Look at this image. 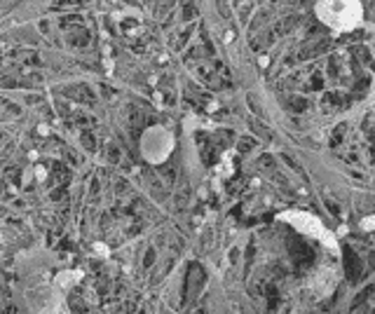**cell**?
Here are the masks:
<instances>
[{"instance_id": "cell-3", "label": "cell", "mask_w": 375, "mask_h": 314, "mask_svg": "<svg viewBox=\"0 0 375 314\" xmlns=\"http://www.w3.org/2000/svg\"><path fill=\"white\" fill-rule=\"evenodd\" d=\"M82 279V272L78 270H69V272H62V274H57V279H54V289L59 291V296H64L66 291H69L73 284H78Z\"/></svg>"}, {"instance_id": "cell-2", "label": "cell", "mask_w": 375, "mask_h": 314, "mask_svg": "<svg viewBox=\"0 0 375 314\" xmlns=\"http://www.w3.org/2000/svg\"><path fill=\"white\" fill-rule=\"evenodd\" d=\"M282 221L294 223V228H298L300 233L321 239V242H324L326 246H331V249H335V246H338L335 239H333V235L328 233V230L321 226V223L314 219V216H310V214H305V211H289V214L282 216Z\"/></svg>"}, {"instance_id": "cell-4", "label": "cell", "mask_w": 375, "mask_h": 314, "mask_svg": "<svg viewBox=\"0 0 375 314\" xmlns=\"http://www.w3.org/2000/svg\"><path fill=\"white\" fill-rule=\"evenodd\" d=\"M371 226H373V221L366 219V221H364V230H371Z\"/></svg>"}, {"instance_id": "cell-1", "label": "cell", "mask_w": 375, "mask_h": 314, "mask_svg": "<svg viewBox=\"0 0 375 314\" xmlns=\"http://www.w3.org/2000/svg\"><path fill=\"white\" fill-rule=\"evenodd\" d=\"M317 17L333 31H352L362 24L364 10L359 0H319Z\"/></svg>"}]
</instances>
